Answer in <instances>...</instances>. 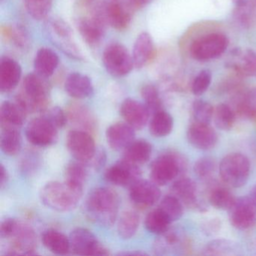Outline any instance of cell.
Returning a JSON list of instances; mask_svg holds the SVG:
<instances>
[{
  "mask_svg": "<svg viewBox=\"0 0 256 256\" xmlns=\"http://www.w3.org/2000/svg\"><path fill=\"white\" fill-rule=\"evenodd\" d=\"M119 208L118 193L108 187H98L90 193L85 203V212L92 222L110 227L116 222Z\"/></svg>",
  "mask_w": 256,
  "mask_h": 256,
  "instance_id": "obj_1",
  "label": "cell"
},
{
  "mask_svg": "<svg viewBox=\"0 0 256 256\" xmlns=\"http://www.w3.org/2000/svg\"><path fill=\"white\" fill-rule=\"evenodd\" d=\"M79 5L118 30L127 28L136 10L131 0H80Z\"/></svg>",
  "mask_w": 256,
  "mask_h": 256,
  "instance_id": "obj_2",
  "label": "cell"
},
{
  "mask_svg": "<svg viewBox=\"0 0 256 256\" xmlns=\"http://www.w3.org/2000/svg\"><path fill=\"white\" fill-rule=\"evenodd\" d=\"M50 90L46 78L36 72L30 73L24 79L22 92L16 100L22 104L28 113L42 112L48 104Z\"/></svg>",
  "mask_w": 256,
  "mask_h": 256,
  "instance_id": "obj_3",
  "label": "cell"
},
{
  "mask_svg": "<svg viewBox=\"0 0 256 256\" xmlns=\"http://www.w3.org/2000/svg\"><path fill=\"white\" fill-rule=\"evenodd\" d=\"M83 192L74 190L66 182L52 181L40 192L44 206L58 212H70L77 208Z\"/></svg>",
  "mask_w": 256,
  "mask_h": 256,
  "instance_id": "obj_4",
  "label": "cell"
},
{
  "mask_svg": "<svg viewBox=\"0 0 256 256\" xmlns=\"http://www.w3.org/2000/svg\"><path fill=\"white\" fill-rule=\"evenodd\" d=\"M187 160L182 154L167 152L156 158L151 164V180L160 186L167 185L186 170Z\"/></svg>",
  "mask_w": 256,
  "mask_h": 256,
  "instance_id": "obj_5",
  "label": "cell"
},
{
  "mask_svg": "<svg viewBox=\"0 0 256 256\" xmlns=\"http://www.w3.org/2000/svg\"><path fill=\"white\" fill-rule=\"evenodd\" d=\"M220 174L226 185L240 188L246 185L250 176V160L242 154H228L220 162Z\"/></svg>",
  "mask_w": 256,
  "mask_h": 256,
  "instance_id": "obj_6",
  "label": "cell"
},
{
  "mask_svg": "<svg viewBox=\"0 0 256 256\" xmlns=\"http://www.w3.org/2000/svg\"><path fill=\"white\" fill-rule=\"evenodd\" d=\"M228 44V38L224 34H205L192 42L190 48V55L198 61L211 60L222 55Z\"/></svg>",
  "mask_w": 256,
  "mask_h": 256,
  "instance_id": "obj_7",
  "label": "cell"
},
{
  "mask_svg": "<svg viewBox=\"0 0 256 256\" xmlns=\"http://www.w3.org/2000/svg\"><path fill=\"white\" fill-rule=\"evenodd\" d=\"M46 30L50 41L67 56L76 60L83 59L73 38L72 30L66 22L60 18L52 19L46 24Z\"/></svg>",
  "mask_w": 256,
  "mask_h": 256,
  "instance_id": "obj_8",
  "label": "cell"
},
{
  "mask_svg": "<svg viewBox=\"0 0 256 256\" xmlns=\"http://www.w3.org/2000/svg\"><path fill=\"white\" fill-rule=\"evenodd\" d=\"M102 60L108 72L114 77H124L134 67L132 55L125 46L119 43L108 46L103 53Z\"/></svg>",
  "mask_w": 256,
  "mask_h": 256,
  "instance_id": "obj_9",
  "label": "cell"
},
{
  "mask_svg": "<svg viewBox=\"0 0 256 256\" xmlns=\"http://www.w3.org/2000/svg\"><path fill=\"white\" fill-rule=\"evenodd\" d=\"M28 142L35 146H48L58 140V128L44 115L31 120L25 130Z\"/></svg>",
  "mask_w": 256,
  "mask_h": 256,
  "instance_id": "obj_10",
  "label": "cell"
},
{
  "mask_svg": "<svg viewBox=\"0 0 256 256\" xmlns=\"http://www.w3.org/2000/svg\"><path fill=\"white\" fill-rule=\"evenodd\" d=\"M70 248L78 256H108V250L98 242L96 236L86 228H78L70 234Z\"/></svg>",
  "mask_w": 256,
  "mask_h": 256,
  "instance_id": "obj_11",
  "label": "cell"
},
{
  "mask_svg": "<svg viewBox=\"0 0 256 256\" xmlns=\"http://www.w3.org/2000/svg\"><path fill=\"white\" fill-rule=\"evenodd\" d=\"M66 146L77 161L88 164L97 149L90 133L84 130H72L67 134Z\"/></svg>",
  "mask_w": 256,
  "mask_h": 256,
  "instance_id": "obj_12",
  "label": "cell"
},
{
  "mask_svg": "<svg viewBox=\"0 0 256 256\" xmlns=\"http://www.w3.org/2000/svg\"><path fill=\"white\" fill-rule=\"evenodd\" d=\"M229 221L238 230L252 228L256 224V204L251 197L236 198L228 210Z\"/></svg>",
  "mask_w": 256,
  "mask_h": 256,
  "instance_id": "obj_13",
  "label": "cell"
},
{
  "mask_svg": "<svg viewBox=\"0 0 256 256\" xmlns=\"http://www.w3.org/2000/svg\"><path fill=\"white\" fill-rule=\"evenodd\" d=\"M8 239L11 240L10 242L11 246L7 250L6 254H8V256L36 254V235L34 229L28 224L18 222L14 232Z\"/></svg>",
  "mask_w": 256,
  "mask_h": 256,
  "instance_id": "obj_14",
  "label": "cell"
},
{
  "mask_svg": "<svg viewBox=\"0 0 256 256\" xmlns=\"http://www.w3.org/2000/svg\"><path fill=\"white\" fill-rule=\"evenodd\" d=\"M142 172L138 164L122 158L106 170L104 179L118 186H131L140 180Z\"/></svg>",
  "mask_w": 256,
  "mask_h": 256,
  "instance_id": "obj_15",
  "label": "cell"
},
{
  "mask_svg": "<svg viewBox=\"0 0 256 256\" xmlns=\"http://www.w3.org/2000/svg\"><path fill=\"white\" fill-rule=\"evenodd\" d=\"M83 14L76 19V25L83 40L90 46L100 44L106 31V24L96 16L86 10L80 8Z\"/></svg>",
  "mask_w": 256,
  "mask_h": 256,
  "instance_id": "obj_16",
  "label": "cell"
},
{
  "mask_svg": "<svg viewBox=\"0 0 256 256\" xmlns=\"http://www.w3.org/2000/svg\"><path fill=\"white\" fill-rule=\"evenodd\" d=\"M172 193L176 196L187 208L196 210H206V204L198 197V190L197 184L193 180L188 178H179L172 184Z\"/></svg>",
  "mask_w": 256,
  "mask_h": 256,
  "instance_id": "obj_17",
  "label": "cell"
},
{
  "mask_svg": "<svg viewBox=\"0 0 256 256\" xmlns=\"http://www.w3.org/2000/svg\"><path fill=\"white\" fill-rule=\"evenodd\" d=\"M130 197L134 206L139 209H148L158 202L161 191L152 180L140 179L130 186Z\"/></svg>",
  "mask_w": 256,
  "mask_h": 256,
  "instance_id": "obj_18",
  "label": "cell"
},
{
  "mask_svg": "<svg viewBox=\"0 0 256 256\" xmlns=\"http://www.w3.org/2000/svg\"><path fill=\"white\" fill-rule=\"evenodd\" d=\"M188 143L200 150H210L218 143V134L210 124L194 122L186 132Z\"/></svg>",
  "mask_w": 256,
  "mask_h": 256,
  "instance_id": "obj_19",
  "label": "cell"
},
{
  "mask_svg": "<svg viewBox=\"0 0 256 256\" xmlns=\"http://www.w3.org/2000/svg\"><path fill=\"white\" fill-rule=\"evenodd\" d=\"M120 112L126 122L138 130H142L146 125L150 115L144 104L133 98L124 100L121 104Z\"/></svg>",
  "mask_w": 256,
  "mask_h": 256,
  "instance_id": "obj_20",
  "label": "cell"
},
{
  "mask_svg": "<svg viewBox=\"0 0 256 256\" xmlns=\"http://www.w3.org/2000/svg\"><path fill=\"white\" fill-rule=\"evenodd\" d=\"M134 130L127 122H118L112 124L106 131V139L110 148L114 150H125L134 140Z\"/></svg>",
  "mask_w": 256,
  "mask_h": 256,
  "instance_id": "obj_21",
  "label": "cell"
},
{
  "mask_svg": "<svg viewBox=\"0 0 256 256\" xmlns=\"http://www.w3.org/2000/svg\"><path fill=\"white\" fill-rule=\"evenodd\" d=\"M20 64L14 59L5 56L0 61V90L8 92L18 84L22 78Z\"/></svg>",
  "mask_w": 256,
  "mask_h": 256,
  "instance_id": "obj_22",
  "label": "cell"
},
{
  "mask_svg": "<svg viewBox=\"0 0 256 256\" xmlns=\"http://www.w3.org/2000/svg\"><path fill=\"white\" fill-rule=\"evenodd\" d=\"M28 112L18 100L6 101L0 108V122L2 128H20L24 125Z\"/></svg>",
  "mask_w": 256,
  "mask_h": 256,
  "instance_id": "obj_23",
  "label": "cell"
},
{
  "mask_svg": "<svg viewBox=\"0 0 256 256\" xmlns=\"http://www.w3.org/2000/svg\"><path fill=\"white\" fill-rule=\"evenodd\" d=\"M232 55L234 58L230 66L240 76L256 78V52L252 49L242 50L234 48Z\"/></svg>",
  "mask_w": 256,
  "mask_h": 256,
  "instance_id": "obj_24",
  "label": "cell"
},
{
  "mask_svg": "<svg viewBox=\"0 0 256 256\" xmlns=\"http://www.w3.org/2000/svg\"><path fill=\"white\" fill-rule=\"evenodd\" d=\"M65 89L70 96L77 100L90 97L94 92V85L90 78L78 72L72 73L67 77Z\"/></svg>",
  "mask_w": 256,
  "mask_h": 256,
  "instance_id": "obj_25",
  "label": "cell"
},
{
  "mask_svg": "<svg viewBox=\"0 0 256 256\" xmlns=\"http://www.w3.org/2000/svg\"><path fill=\"white\" fill-rule=\"evenodd\" d=\"M155 55V46L152 37L148 32H142L138 36L134 48L132 58L134 67L142 68L152 60Z\"/></svg>",
  "mask_w": 256,
  "mask_h": 256,
  "instance_id": "obj_26",
  "label": "cell"
},
{
  "mask_svg": "<svg viewBox=\"0 0 256 256\" xmlns=\"http://www.w3.org/2000/svg\"><path fill=\"white\" fill-rule=\"evenodd\" d=\"M68 119L80 130L92 132L96 128V121L90 110L79 104H72L68 106L66 112Z\"/></svg>",
  "mask_w": 256,
  "mask_h": 256,
  "instance_id": "obj_27",
  "label": "cell"
},
{
  "mask_svg": "<svg viewBox=\"0 0 256 256\" xmlns=\"http://www.w3.org/2000/svg\"><path fill=\"white\" fill-rule=\"evenodd\" d=\"M59 64L58 54L52 49L42 48L38 50L34 60L35 72L42 77H50Z\"/></svg>",
  "mask_w": 256,
  "mask_h": 256,
  "instance_id": "obj_28",
  "label": "cell"
},
{
  "mask_svg": "<svg viewBox=\"0 0 256 256\" xmlns=\"http://www.w3.org/2000/svg\"><path fill=\"white\" fill-rule=\"evenodd\" d=\"M155 244V251L158 254H167L172 251L179 250L186 246L185 236L178 229L169 228L167 232L160 235Z\"/></svg>",
  "mask_w": 256,
  "mask_h": 256,
  "instance_id": "obj_29",
  "label": "cell"
},
{
  "mask_svg": "<svg viewBox=\"0 0 256 256\" xmlns=\"http://www.w3.org/2000/svg\"><path fill=\"white\" fill-rule=\"evenodd\" d=\"M42 242L49 251L54 254H66L71 250L70 238L54 229L44 230L42 235Z\"/></svg>",
  "mask_w": 256,
  "mask_h": 256,
  "instance_id": "obj_30",
  "label": "cell"
},
{
  "mask_svg": "<svg viewBox=\"0 0 256 256\" xmlns=\"http://www.w3.org/2000/svg\"><path fill=\"white\" fill-rule=\"evenodd\" d=\"M152 150V145L148 140H134L124 150V160L136 164H144L150 158Z\"/></svg>",
  "mask_w": 256,
  "mask_h": 256,
  "instance_id": "obj_31",
  "label": "cell"
},
{
  "mask_svg": "<svg viewBox=\"0 0 256 256\" xmlns=\"http://www.w3.org/2000/svg\"><path fill=\"white\" fill-rule=\"evenodd\" d=\"M242 248L238 242L228 240L220 239L208 242L204 250L206 256H239Z\"/></svg>",
  "mask_w": 256,
  "mask_h": 256,
  "instance_id": "obj_32",
  "label": "cell"
},
{
  "mask_svg": "<svg viewBox=\"0 0 256 256\" xmlns=\"http://www.w3.org/2000/svg\"><path fill=\"white\" fill-rule=\"evenodd\" d=\"M173 127V118L166 110H161L152 114L150 122V132L154 137H166L172 132Z\"/></svg>",
  "mask_w": 256,
  "mask_h": 256,
  "instance_id": "obj_33",
  "label": "cell"
},
{
  "mask_svg": "<svg viewBox=\"0 0 256 256\" xmlns=\"http://www.w3.org/2000/svg\"><path fill=\"white\" fill-rule=\"evenodd\" d=\"M86 164L80 162H72L67 166L65 182L78 191L83 192L84 185L88 178Z\"/></svg>",
  "mask_w": 256,
  "mask_h": 256,
  "instance_id": "obj_34",
  "label": "cell"
},
{
  "mask_svg": "<svg viewBox=\"0 0 256 256\" xmlns=\"http://www.w3.org/2000/svg\"><path fill=\"white\" fill-rule=\"evenodd\" d=\"M0 146L6 155L13 156L18 154L22 146V136L18 128H2Z\"/></svg>",
  "mask_w": 256,
  "mask_h": 256,
  "instance_id": "obj_35",
  "label": "cell"
},
{
  "mask_svg": "<svg viewBox=\"0 0 256 256\" xmlns=\"http://www.w3.org/2000/svg\"><path fill=\"white\" fill-rule=\"evenodd\" d=\"M208 200L216 209L228 211L236 200V198L226 187L214 186L210 188Z\"/></svg>",
  "mask_w": 256,
  "mask_h": 256,
  "instance_id": "obj_36",
  "label": "cell"
},
{
  "mask_svg": "<svg viewBox=\"0 0 256 256\" xmlns=\"http://www.w3.org/2000/svg\"><path fill=\"white\" fill-rule=\"evenodd\" d=\"M140 224V216L134 210L122 212L118 224V232L122 239L128 240L137 233Z\"/></svg>",
  "mask_w": 256,
  "mask_h": 256,
  "instance_id": "obj_37",
  "label": "cell"
},
{
  "mask_svg": "<svg viewBox=\"0 0 256 256\" xmlns=\"http://www.w3.org/2000/svg\"><path fill=\"white\" fill-rule=\"evenodd\" d=\"M144 224L148 232L154 234L161 235L170 228L172 222L158 208L148 214Z\"/></svg>",
  "mask_w": 256,
  "mask_h": 256,
  "instance_id": "obj_38",
  "label": "cell"
},
{
  "mask_svg": "<svg viewBox=\"0 0 256 256\" xmlns=\"http://www.w3.org/2000/svg\"><path fill=\"white\" fill-rule=\"evenodd\" d=\"M234 18L241 28L248 29L256 24V4L248 0L246 4L238 6L234 11Z\"/></svg>",
  "mask_w": 256,
  "mask_h": 256,
  "instance_id": "obj_39",
  "label": "cell"
},
{
  "mask_svg": "<svg viewBox=\"0 0 256 256\" xmlns=\"http://www.w3.org/2000/svg\"><path fill=\"white\" fill-rule=\"evenodd\" d=\"M1 32L4 37L10 40L20 50L29 48L30 40L29 34L24 26L19 24L14 26H2Z\"/></svg>",
  "mask_w": 256,
  "mask_h": 256,
  "instance_id": "obj_40",
  "label": "cell"
},
{
  "mask_svg": "<svg viewBox=\"0 0 256 256\" xmlns=\"http://www.w3.org/2000/svg\"><path fill=\"white\" fill-rule=\"evenodd\" d=\"M214 120L218 130L229 131L234 125L235 114L230 106L220 104L214 109Z\"/></svg>",
  "mask_w": 256,
  "mask_h": 256,
  "instance_id": "obj_41",
  "label": "cell"
},
{
  "mask_svg": "<svg viewBox=\"0 0 256 256\" xmlns=\"http://www.w3.org/2000/svg\"><path fill=\"white\" fill-rule=\"evenodd\" d=\"M158 208L167 216L172 222L178 221L184 214L182 202L172 194L163 198Z\"/></svg>",
  "mask_w": 256,
  "mask_h": 256,
  "instance_id": "obj_42",
  "label": "cell"
},
{
  "mask_svg": "<svg viewBox=\"0 0 256 256\" xmlns=\"http://www.w3.org/2000/svg\"><path fill=\"white\" fill-rule=\"evenodd\" d=\"M142 96L150 114L163 110L158 90L154 85L146 84L142 89Z\"/></svg>",
  "mask_w": 256,
  "mask_h": 256,
  "instance_id": "obj_43",
  "label": "cell"
},
{
  "mask_svg": "<svg viewBox=\"0 0 256 256\" xmlns=\"http://www.w3.org/2000/svg\"><path fill=\"white\" fill-rule=\"evenodd\" d=\"M28 13L36 20L47 17L53 4V0H24Z\"/></svg>",
  "mask_w": 256,
  "mask_h": 256,
  "instance_id": "obj_44",
  "label": "cell"
},
{
  "mask_svg": "<svg viewBox=\"0 0 256 256\" xmlns=\"http://www.w3.org/2000/svg\"><path fill=\"white\" fill-rule=\"evenodd\" d=\"M214 108L212 104L204 100H196L192 104L194 122L210 124L214 118Z\"/></svg>",
  "mask_w": 256,
  "mask_h": 256,
  "instance_id": "obj_45",
  "label": "cell"
},
{
  "mask_svg": "<svg viewBox=\"0 0 256 256\" xmlns=\"http://www.w3.org/2000/svg\"><path fill=\"white\" fill-rule=\"evenodd\" d=\"M215 160L211 157H202L197 160L194 166L196 176L202 180H209L216 172Z\"/></svg>",
  "mask_w": 256,
  "mask_h": 256,
  "instance_id": "obj_46",
  "label": "cell"
},
{
  "mask_svg": "<svg viewBox=\"0 0 256 256\" xmlns=\"http://www.w3.org/2000/svg\"><path fill=\"white\" fill-rule=\"evenodd\" d=\"M212 82V72L210 70L200 71L194 78L192 84V92L194 96H202L208 90Z\"/></svg>",
  "mask_w": 256,
  "mask_h": 256,
  "instance_id": "obj_47",
  "label": "cell"
},
{
  "mask_svg": "<svg viewBox=\"0 0 256 256\" xmlns=\"http://www.w3.org/2000/svg\"><path fill=\"white\" fill-rule=\"evenodd\" d=\"M46 116L52 121V124L59 130L64 128L67 124L68 116L59 107H54L48 110Z\"/></svg>",
  "mask_w": 256,
  "mask_h": 256,
  "instance_id": "obj_48",
  "label": "cell"
},
{
  "mask_svg": "<svg viewBox=\"0 0 256 256\" xmlns=\"http://www.w3.org/2000/svg\"><path fill=\"white\" fill-rule=\"evenodd\" d=\"M240 108L244 113L250 116H256V88L246 94L241 103Z\"/></svg>",
  "mask_w": 256,
  "mask_h": 256,
  "instance_id": "obj_49",
  "label": "cell"
},
{
  "mask_svg": "<svg viewBox=\"0 0 256 256\" xmlns=\"http://www.w3.org/2000/svg\"><path fill=\"white\" fill-rule=\"evenodd\" d=\"M200 227H202V232L205 234L209 235V236L216 234L221 229V220L218 218H208L202 223Z\"/></svg>",
  "mask_w": 256,
  "mask_h": 256,
  "instance_id": "obj_50",
  "label": "cell"
},
{
  "mask_svg": "<svg viewBox=\"0 0 256 256\" xmlns=\"http://www.w3.org/2000/svg\"><path fill=\"white\" fill-rule=\"evenodd\" d=\"M18 220L16 218H8L4 220L0 226V236L2 239H8L14 232L18 224Z\"/></svg>",
  "mask_w": 256,
  "mask_h": 256,
  "instance_id": "obj_51",
  "label": "cell"
},
{
  "mask_svg": "<svg viewBox=\"0 0 256 256\" xmlns=\"http://www.w3.org/2000/svg\"><path fill=\"white\" fill-rule=\"evenodd\" d=\"M106 152L104 150H97L95 155L92 157V160L86 164V166H91L92 168L98 170L101 169L104 166L106 162Z\"/></svg>",
  "mask_w": 256,
  "mask_h": 256,
  "instance_id": "obj_52",
  "label": "cell"
},
{
  "mask_svg": "<svg viewBox=\"0 0 256 256\" xmlns=\"http://www.w3.org/2000/svg\"><path fill=\"white\" fill-rule=\"evenodd\" d=\"M0 172H1V175H0V186H1V188H2L6 185L8 180V172H7V170L4 167V164L0 166Z\"/></svg>",
  "mask_w": 256,
  "mask_h": 256,
  "instance_id": "obj_53",
  "label": "cell"
},
{
  "mask_svg": "<svg viewBox=\"0 0 256 256\" xmlns=\"http://www.w3.org/2000/svg\"><path fill=\"white\" fill-rule=\"evenodd\" d=\"M152 0H131L132 4L136 10L146 6Z\"/></svg>",
  "mask_w": 256,
  "mask_h": 256,
  "instance_id": "obj_54",
  "label": "cell"
},
{
  "mask_svg": "<svg viewBox=\"0 0 256 256\" xmlns=\"http://www.w3.org/2000/svg\"><path fill=\"white\" fill-rule=\"evenodd\" d=\"M119 256H144L145 253L140 252H121L119 253Z\"/></svg>",
  "mask_w": 256,
  "mask_h": 256,
  "instance_id": "obj_55",
  "label": "cell"
},
{
  "mask_svg": "<svg viewBox=\"0 0 256 256\" xmlns=\"http://www.w3.org/2000/svg\"><path fill=\"white\" fill-rule=\"evenodd\" d=\"M235 6H238L242 5V4H246L248 0H232Z\"/></svg>",
  "mask_w": 256,
  "mask_h": 256,
  "instance_id": "obj_56",
  "label": "cell"
},
{
  "mask_svg": "<svg viewBox=\"0 0 256 256\" xmlns=\"http://www.w3.org/2000/svg\"><path fill=\"white\" fill-rule=\"evenodd\" d=\"M252 198L254 200L256 204V186L253 188L252 192Z\"/></svg>",
  "mask_w": 256,
  "mask_h": 256,
  "instance_id": "obj_57",
  "label": "cell"
},
{
  "mask_svg": "<svg viewBox=\"0 0 256 256\" xmlns=\"http://www.w3.org/2000/svg\"><path fill=\"white\" fill-rule=\"evenodd\" d=\"M252 246H253V250H254V251H256V241H254V242H253Z\"/></svg>",
  "mask_w": 256,
  "mask_h": 256,
  "instance_id": "obj_58",
  "label": "cell"
},
{
  "mask_svg": "<svg viewBox=\"0 0 256 256\" xmlns=\"http://www.w3.org/2000/svg\"><path fill=\"white\" fill-rule=\"evenodd\" d=\"M254 2L256 4V0H254Z\"/></svg>",
  "mask_w": 256,
  "mask_h": 256,
  "instance_id": "obj_59",
  "label": "cell"
}]
</instances>
